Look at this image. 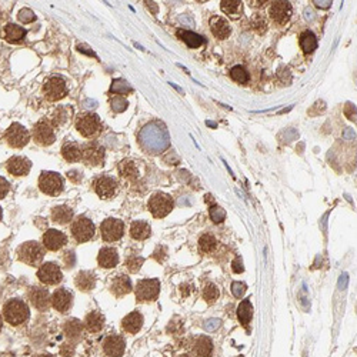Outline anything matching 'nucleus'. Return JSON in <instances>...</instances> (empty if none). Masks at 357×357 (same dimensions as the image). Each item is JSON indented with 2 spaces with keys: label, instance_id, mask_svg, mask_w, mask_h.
Returning <instances> with one entry per match:
<instances>
[{
  "label": "nucleus",
  "instance_id": "nucleus-1",
  "mask_svg": "<svg viewBox=\"0 0 357 357\" xmlns=\"http://www.w3.org/2000/svg\"><path fill=\"white\" fill-rule=\"evenodd\" d=\"M3 316L5 320L12 326H19L26 323L29 319V307L23 300L13 299L9 300L8 303L3 306Z\"/></svg>",
  "mask_w": 357,
  "mask_h": 357
},
{
  "label": "nucleus",
  "instance_id": "nucleus-2",
  "mask_svg": "<svg viewBox=\"0 0 357 357\" xmlns=\"http://www.w3.org/2000/svg\"><path fill=\"white\" fill-rule=\"evenodd\" d=\"M17 257L28 266H39L44 257V249L37 241H26L17 249Z\"/></svg>",
  "mask_w": 357,
  "mask_h": 357
},
{
  "label": "nucleus",
  "instance_id": "nucleus-3",
  "mask_svg": "<svg viewBox=\"0 0 357 357\" xmlns=\"http://www.w3.org/2000/svg\"><path fill=\"white\" fill-rule=\"evenodd\" d=\"M76 130L79 131L83 138H96L102 131L100 117L95 115V113H85V115H81L76 120Z\"/></svg>",
  "mask_w": 357,
  "mask_h": 357
},
{
  "label": "nucleus",
  "instance_id": "nucleus-4",
  "mask_svg": "<svg viewBox=\"0 0 357 357\" xmlns=\"http://www.w3.org/2000/svg\"><path fill=\"white\" fill-rule=\"evenodd\" d=\"M65 187L63 177L56 172H43L39 177V189L47 196H59Z\"/></svg>",
  "mask_w": 357,
  "mask_h": 357
},
{
  "label": "nucleus",
  "instance_id": "nucleus-5",
  "mask_svg": "<svg viewBox=\"0 0 357 357\" xmlns=\"http://www.w3.org/2000/svg\"><path fill=\"white\" fill-rule=\"evenodd\" d=\"M149 210L153 214V217L156 219H163L166 217L170 211L173 210L175 207V203H173V199L166 195V193H156L153 196L150 197L149 200Z\"/></svg>",
  "mask_w": 357,
  "mask_h": 357
},
{
  "label": "nucleus",
  "instance_id": "nucleus-6",
  "mask_svg": "<svg viewBox=\"0 0 357 357\" xmlns=\"http://www.w3.org/2000/svg\"><path fill=\"white\" fill-rule=\"evenodd\" d=\"M44 97L49 102H59L65 99L67 95V85L63 77L60 76H51L43 85Z\"/></svg>",
  "mask_w": 357,
  "mask_h": 357
},
{
  "label": "nucleus",
  "instance_id": "nucleus-7",
  "mask_svg": "<svg viewBox=\"0 0 357 357\" xmlns=\"http://www.w3.org/2000/svg\"><path fill=\"white\" fill-rule=\"evenodd\" d=\"M5 140L10 147L22 149L29 143L30 133L20 123H12L8 127V130L5 131Z\"/></svg>",
  "mask_w": 357,
  "mask_h": 357
},
{
  "label": "nucleus",
  "instance_id": "nucleus-8",
  "mask_svg": "<svg viewBox=\"0 0 357 357\" xmlns=\"http://www.w3.org/2000/svg\"><path fill=\"white\" fill-rule=\"evenodd\" d=\"M160 293V282L157 279H143L139 280L136 286L138 301H154Z\"/></svg>",
  "mask_w": 357,
  "mask_h": 357
},
{
  "label": "nucleus",
  "instance_id": "nucleus-9",
  "mask_svg": "<svg viewBox=\"0 0 357 357\" xmlns=\"http://www.w3.org/2000/svg\"><path fill=\"white\" fill-rule=\"evenodd\" d=\"M70 230H72V236L74 237V240L77 243H86L95 236L96 227L92 220L85 217V216H79L72 223Z\"/></svg>",
  "mask_w": 357,
  "mask_h": 357
},
{
  "label": "nucleus",
  "instance_id": "nucleus-10",
  "mask_svg": "<svg viewBox=\"0 0 357 357\" xmlns=\"http://www.w3.org/2000/svg\"><path fill=\"white\" fill-rule=\"evenodd\" d=\"M100 233L103 240L112 243V241L120 240L124 234V223L119 219H106L100 225Z\"/></svg>",
  "mask_w": 357,
  "mask_h": 357
},
{
  "label": "nucleus",
  "instance_id": "nucleus-11",
  "mask_svg": "<svg viewBox=\"0 0 357 357\" xmlns=\"http://www.w3.org/2000/svg\"><path fill=\"white\" fill-rule=\"evenodd\" d=\"M81 160L88 166H100L104 161V147L97 142H90L81 146Z\"/></svg>",
  "mask_w": 357,
  "mask_h": 357
},
{
  "label": "nucleus",
  "instance_id": "nucleus-12",
  "mask_svg": "<svg viewBox=\"0 0 357 357\" xmlns=\"http://www.w3.org/2000/svg\"><path fill=\"white\" fill-rule=\"evenodd\" d=\"M292 13L293 9L290 2H283V0H280V2H273L269 10L270 19L276 23L277 26H283V24H286V23L289 22L290 17H292Z\"/></svg>",
  "mask_w": 357,
  "mask_h": 357
},
{
  "label": "nucleus",
  "instance_id": "nucleus-13",
  "mask_svg": "<svg viewBox=\"0 0 357 357\" xmlns=\"http://www.w3.org/2000/svg\"><path fill=\"white\" fill-rule=\"evenodd\" d=\"M37 277L46 286H54V284H59L62 282L63 274H62V270H60V267H59L56 263L49 262L44 263V264H42L39 267Z\"/></svg>",
  "mask_w": 357,
  "mask_h": 357
},
{
  "label": "nucleus",
  "instance_id": "nucleus-14",
  "mask_svg": "<svg viewBox=\"0 0 357 357\" xmlns=\"http://www.w3.org/2000/svg\"><path fill=\"white\" fill-rule=\"evenodd\" d=\"M33 139L40 146H50L54 143L56 136L51 124L47 120H39L33 127Z\"/></svg>",
  "mask_w": 357,
  "mask_h": 357
},
{
  "label": "nucleus",
  "instance_id": "nucleus-15",
  "mask_svg": "<svg viewBox=\"0 0 357 357\" xmlns=\"http://www.w3.org/2000/svg\"><path fill=\"white\" fill-rule=\"evenodd\" d=\"M73 305V294L65 287L56 289V292L51 296V306L59 313H67Z\"/></svg>",
  "mask_w": 357,
  "mask_h": 357
},
{
  "label": "nucleus",
  "instance_id": "nucleus-16",
  "mask_svg": "<svg viewBox=\"0 0 357 357\" xmlns=\"http://www.w3.org/2000/svg\"><path fill=\"white\" fill-rule=\"evenodd\" d=\"M93 187L97 196L102 199H110L116 195L117 182L110 176H99L93 182Z\"/></svg>",
  "mask_w": 357,
  "mask_h": 357
},
{
  "label": "nucleus",
  "instance_id": "nucleus-17",
  "mask_svg": "<svg viewBox=\"0 0 357 357\" xmlns=\"http://www.w3.org/2000/svg\"><path fill=\"white\" fill-rule=\"evenodd\" d=\"M126 349L123 337L119 335H110L103 340V351L107 357H122Z\"/></svg>",
  "mask_w": 357,
  "mask_h": 357
},
{
  "label": "nucleus",
  "instance_id": "nucleus-18",
  "mask_svg": "<svg viewBox=\"0 0 357 357\" xmlns=\"http://www.w3.org/2000/svg\"><path fill=\"white\" fill-rule=\"evenodd\" d=\"M29 300L33 307H36L40 312H46L51 305L50 293L43 287H32L29 290Z\"/></svg>",
  "mask_w": 357,
  "mask_h": 357
},
{
  "label": "nucleus",
  "instance_id": "nucleus-19",
  "mask_svg": "<svg viewBox=\"0 0 357 357\" xmlns=\"http://www.w3.org/2000/svg\"><path fill=\"white\" fill-rule=\"evenodd\" d=\"M67 243V236L60 230L49 229L43 234V246L50 252H58Z\"/></svg>",
  "mask_w": 357,
  "mask_h": 357
},
{
  "label": "nucleus",
  "instance_id": "nucleus-20",
  "mask_svg": "<svg viewBox=\"0 0 357 357\" xmlns=\"http://www.w3.org/2000/svg\"><path fill=\"white\" fill-rule=\"evenodd\" d=\"M30 168H32V161L26 157H22V156H13L6 163V169H8L9 173L17 176V177L29 175Z\"/></svg>",
  "mask_w": 357,
  "mask_h": 357
},
{
  "label": "nucleus",
  "instance_id": "nucleus-21",
  "mask_svg": "<svg viewBox=\"0 0 357 357\" xmlns=\"http://www.w3.org/2000/svg\"><path fill=\"white\" fill-rule=\"evenodd\" d=\"M213 342L210 337L206 336H199L195 339V342L191 344V354L195 357H211L213 354Z\"/></svg>",
  "mask_w": 357,
  "mask_h": 357
},
{
  "label": "nucleus",
  "instance_id": "nucleus-22",
  "mask_svg": "<svg viewBox=\"0 0 357 357\" xmlns=\"http://www.w3.org/2000/svg\"><path fill=\"white\" fill-rule=\"evenodd\" d=\"M210 30L213 33V36L216 39H220V40H225L227 37L230 36L232 33V28L227 22L226 19L223 17H217V16H213L210 19Z\"/></svg>",
  "mask_w": 357,
  "mask_h": 357
},
{
  "label": "nucleus",
  "instance_id": "nucleus-23",
  "mask_svg": "<svg viewBox=\"0 0 357 357\" xmlns=\"http://www.w3.org/2000/svg\"><path fill=\"white\" fill-rule=\"evenodd\" d=\"M97 263H99V266L103 267V269H112V267L117 266V263H119V253H117L116 249H100L99 256H97Z\"/></svg>",
  "mask_w": 357,
  "mask_h": 357
},
{
  "label": "nucleus",
  "instance_id": "nucleus-24",
  "mask_svg": "<svg viewBox=\"0 0 357 357\" xmlns=\"http://www.w3.org/2000/svg\"><path fill=\"white\" fill-rule=\"evenodd\" d=\"M143 326V316L140 312H131L130 314H127L122 320V327L124 332L130 333V335H136L138 332H140V328Z\"/></svg>",
  "mask_w": 357,
  "mask_h": 357
},
{
  "label": "nucleus",
  "instance_id": "nucleus-25",
  "mask_svg": "<svg viewBox=\"0 0 357 357\" xmlns=\"http://www.w3.org/2000/svg\"><path fill=\"white\" fill-rule=\"evenodd\" d=\"M110 292L113 293L116 297H123L126 294H129L131 292L130 279L124 274L115 277V280L112 282V286H110Z\"/></svg>",
  "mask_w": 357,
  "mask_h": 357
},
{
  "label": "nucleus",
  "instance_id": "nucleus-26",
  "mask_svg": "<svg viewBox=\"0 0 357 357\" xmlns=\"http://www.w3.org/2000/svg\"><path fill=\"white\" fill-rule=\"evenodd\" d=\"M74 284L77 286V289L81 292H90L93 290L96 286V277L92 271H79L74 277Z\"/></svg>",
  "mask_w": 357,
  "mask_h": 357
},
{
  "label": "nucleus",
  "instance_id": "nucleus-27",
  "mask_svg": "<svg viewBox=\"0 0 357 357\" xmlns=\"http://www.w3.org/2000/svg\"><path fill=\"white\" fill-rule=\"evenodd\" d=\"M152 234V227L145 220H136L130 226V236L134 240H146Z\"/></svg>",
  "mask_w": 357,
  "mask_h": 357
},
{
  "label": "nucleus",
  "instance_id": "nucleus-28",
  "mask_svg": "<svg viewBox=\"0 0 357 357\" xmlns=\"http://www.w3.org/2000/svg\"><path fill=\"white\" fill-rule=\"evenodd\" d=\"M3 33H5V39H6L8 42H10V43H19V42H22L23 39L26 37V35H28L26 29H23L22 26L13 24V23L6 24Z\"/></svg>",
  "mask_w": 357,
  "mask_h": 357
},
{
  "label": "nucleus",
  "instance_id": "nucleus-29",
  "mask_svg": "<svg viewBox=\"0 0 357 357\" xmlns=\"http://www.w3.org/2000/svg\"><path fill=\"white\" fill-rule=\"evenodd\" d=\"M62 156L66 161H79L81 160V146L76 142H67L62 147Z\"/></svg>",
  "mask_w": 357,
  "mask_h": 357
},
{
  "label": "nucleus",
  "instance_id": "nucleus-30",
  "mask_svg": "<svg viewBox=\"0 0 357 357\" xmlns=\"http://www.w3.org/2000/svg\"><path fill=\"white\" fill-rule=\"evenodd\" d=\"M299 44L300 47H301V50H303V53L310 54V53H313V51L317 49V37L314 36L313 32L305 30L299 37Z\"/></svg>",
  "mask_w": 357,
  "mask_h": 357
},
{
  "label": "nucleus",
  "instance_id": "nucleus-31",
  "mask_svg": "<svg viewBox=\"0 0 357 357\" xmlns=\"http://www.w3.org/2000/svg\"><path fill=\"white\" fill-rule=\"evenodd\" d=\"M73 219V210L69 206H58L51 210V220L59 225H67Z\"/></svg>",
  "mask_w": 357,
  "mask_h": 357
},
{
  "label": "nucleus",
  "instance_id": "nucleus-32",
  "mask_svg": "<svg viewBox=\"0 0 357 357\" xmlns=\"http://www.w3.org/2000/svg\"><path fill=\"white\" fill-rule=\"evenodd\" d=\"M85 326L90 333H97L100 332L104 326V317L99 312H90L85 319Z\"/></svg>",
  "mask_w": 357,
  "mask_h": 357
},
{
  "label": "nucleus",
  "instance_id": "nucleus-33",
  "mask_svg": "<svg viewBox=\"0 0 357 357\" xmlns=\"http://www.w3.org/2000/svg\"><path fill=\"white\" fill-rule=\"evenodd\" d=\"M177 36H179L180 40H183L184 43L187 44L190 49H197L204 43L203 37L195 33V32H189V30H179Z\"/></svg>",
  "mask_w": 357,
  "mask_h": 357
},
{
  "label": "nucleus",
  "instance_id": "nucleus-34",
  "mask_svg": "<svg viewBox=\"0 0 357 357\" xmlns=\"http://www.w3.org/2000/svg\"><path fill=\"white\" fill-rule=\"evenodd\" d=\"M220 9L223 13L232 16V17H239V15H241V10H243V5H241V0H222L220 2Z\"/></svg>",
  "mask_w": 357,
  "mask_h": 357
},
{
  "label": "nucleus",
  "instance_id": "nucleus-35",
  "mask_svg": "<svg viewBox=\"0 0 357 357\" xmlns=\"http://www.w3.org/2000/svg\"><path fill=\"white\" fill-rule=\"evenodd\" d=\"M70 113L72 110L69 107H63V106L58 107L51 115V127H62L63 124L67 123L70 119Z\"/></svg>",
  "mask_w": 357,
  "mask_h": 357
},
{
  "label": "nucleus",
  "instance_id": "nucleus-36",
  "mask_svg": "<svg viewBox=\"0 0 357 357\" xmlns=\"http://www.w3.org/2000/svg\"><path fill=\"white\" fill-rule=\"evenodd\" d=\"M63 328H65V333L69 339L77 340V339H80L81 332H83V324L77 319H70V320L66 321Z\"/></svg>",
  "mask_w": 357,
  "mask_h": 357
},
{
  "label": "nucleus",
  "instance_id": "nucleus-37",
  "mask_svg": "<svg viewBox=\"0 0 357 357\" xmlns=\"http://www.w3.org/2000/svg\"><path fill=\"white\" fill-rule=\"evenodd\" d=\"M252 313H253V307L250 305V300H243L239 309H237V317H239V320H240V323L244 327H248V324L250 323Z\"/></svg>",
  "mask_w": 357,
  "mask_h": 357
},
{
  "label": "nucleus",
  "instance_id": "nucleus-38",
  "mask_svg": "<svg viewBox=\"0 0 357 357\" xmlns=\"http://www.w3.org/2000/svg\"><path fill=\"white\" fill-rule=\"evenodd\" d=\"M216 248H217V240L214 236L206 233L199 239V249L203 255H209L211 252H214Z\"/></svg>",
  "mask_w": 357,
  "mask_h": 357
},
{
  "label": "nucleus",
  "instance_id": "nucleus-39",
  "mask_svg": "<svg viewBox=\"0 0 357 357\" xmlns=\"http://www.w3.org/2000/svg\"><path fill=\"white\" fill-rule=\"evenodd\" d=\"M119 172L124 179H136L139 175V169L133 160H123L119 166Z\"/></svg>",
  "mask_w": 357,
  "mask_h": 357
},
{
  "label": "nucleus",
  "instance_id": "nucleus-40",
  "mask_svg": "<svg viewBox=\"0 0 357 357\" xmlns=\"http://www.w3.org/2000/svg\"><path fill=\"white\" fill-rule=\"evenodd\" d=\"M219 289L217 286L213 283H206V286L203 287V299L204 301H207L209 305L214 303L216 300L219 299Z\"/></svg>",
  "mask_w": 357,
  "mask_h": 357
},
{
  "label": "nucleus",
  "instance_id": "nucleus-41",
  "mask_svg": "<svg viewBox=\"0 0 357 357\" xmlns=\"http://www.w3.org/2000/svg\"><path fill=\"white\" fill-rule=\"evenodd\" d=\"M230 77H232V80L241 83V85H244V83H248L249 81V73L244 70V67H241V66H234V67H232V70H230Z\"/></svg>",
  "mask_w": 357,
  "mask_h": 357
},
{
  "label": "nucleus",
  "instance_id": "nucleus-42",
  "mask_svg": "<svg viewBox=\"0 0 357 357\" xmlns=\"http://www.w3.org/2000/svg\"><path fill=\"white\" fill-rule=\"evenodd\" d=\"M143 262H145L143 257H140V256H129L127 260H126V266H127L129 271H131V273H138L139 270H140V267H142Z\"/></svg>",
  "mask_w": 357,
  "mask_h": 357
},
{
  "label": "nucleus",
  "instance_id": "nucleus-43",
  "mask_svg": "<svg viewBox=\"0 0 357 357\" xmlns=\"http://www.w3.org/2000/svg\"><path fill=\"white\" fill-rule=\"evenodd\" d=\"M209 213H210V217L214 223H222L225 220V217H226V211L223 210L220 206H217V204H211L210 209H209Z\"/></svg>",
  "mask_w": 357,
  "mask_h": 357
},
{
  "label": "nucleus",
  "instance_id": "nucleus-44",
  "mask_svg": "<svg viewBox=\"0 0 357 357\" xmlns=\"http://www.w3.org/2000/svg\"><path fill=\"white\" fill-rule=\"evenodd\" d=\"M112 92H115L116 95H126V93H129V92H131V88L126 83V81L123 80H116L113 81V85H112Z\"/></svg>",
  "mask_w": 357,
  "mask_h": 357
},
{
  "label": "nucleus",
  "instance_id": "nucleus-45",
  "mask_svg": "<svg viewBox=\"0 0 357 357\" xmlns=\"http://www.w3.org/2000/svg\"><path fill=\"white\" fill-rule=\"evenodd\" d=\"M252 26H253V29L257 33H264L267 30V23H266V20H264V17L262 15L255 16V19L252 22Z\"/></svg>",
  "mask_w": 357,
  "mask_h": 357
},
{
  "label": "nucleus",
  "instance_id": "nucleus-46",
  "mask_svg": "<svg viewBox=\"0 0 357 357\" xmlns=\"http://www.w3.org/2000/svg\"><path fill=\"white\" fill-rule=\"evenodd\" d=\"M17 17H19V20L22 23H24V24H26V23H32L36 19V16H35V13H33L30 9H22V10L19 12V16H17Z\"/></svg>",
  "mask_w": 357,
  "mask_h": 357
},
{
  "label": "nucleus",
  "instance_id": "nucleus-47",
  "mask_svg": "<svg viewBox=\"0 0 357 357\" xmlns=\"http://www.w3.org/2000/svg\"><path fill=\"white\" fill-rule=\"evenodd\" d=\"M112 107H113L115 112H123V110H126V107H127V102H126V99L122 97V96H116V97L112 100Z\"/></svg>",
  "mask_w": 357,
  "mask_h": 357
},
{
  "label": "nucleus",
  "instance_id": "nucleus-48",
  "mask_svg": "<svg viewBox=\"0 0 357 357\" xmlns=\"http://www.w3.org/2000/svg\"><path fill=\"white\" fill-rule=\"evenodd\" d=\"M232 292H233L236 299H240L241 296L244 294V292H246V284L239 283V282H234V283L232 284Z\"/></svg>",
  "mask_w": 357,
  "mask_h": 357
},
{
  "label": "nucleus",
  "instance_id": "nucleus-49",
  "mask_svg": "<svg viewBox=\"0 0 357 357\" xmlns=\"http://www.w3.org/2000/svg\"><path fill=\"white\" fill-rule=\"evenodd\" d=\"M9 190H10V184L8 180L5 177H0V200L8 196Z\"/></svg>",
  "mask_w": 357,
  "mask_h": 357
},
{
  "label": "nucleus",
  "instance_id": "nucleus-50",
  "mask_svg": "<svg viewBox=\"0 0 357 357\" xmlns=\"http://www.w3.org/2000/svg\"><path fill=\"white\" fill-rule=\"evenodd\" d=\"M232 266H233L234 273H243V271H244V267H243V262H241L240 257H236V259H234V262L232 263Z\"/></svg>",
  "mask_w": 357,
  "mask_h": 357
},
{
  "label": "nucleus",
  "instance_id": "nucleus-51",
  "mask_svg": "<svg viewBox=\"0 0 357 357\" xmlns=\"http://www.w3.org/2000/svg\"><path fill=\"white\" fill-rule=\"evenodd\" d=\"M65 262L66 264H67V267H73V263H74L73 252H67V253H65Z\"/></svg>",
  "mask_w": 357,
  "mask_h": 357
},
{
  "label": "nucleus",
  "instance_id": "nucleus-52",
  "mask_svg": "<svg viewBox=\"0 0 357 357\" xmlns=\"http://www.w3.org/2000/svg\"><path fill=\"white\" fill-rule=\"evenodd\" d=\"M2 327H3V317H2V314H0V332H2Z\"/></svg>",
  "mask_w": 357,
  "mask_h": 357
},
{
  "label": "nucleus",
  "instance_id": "nucleus-53",
  "mask_svg": "<svg viewBox=\"0 0 357 357\" xmlns=\"http://www.w3.org/2000/svg\"><path fill=\"white\" fill-rule=\"evenodd\" d=\"M36 357H53V356H50V354H40V356H36Z\"/></svg>",
  "mask_w": 357,
  "mask_h": 357
},
{
  "label": "nucleus",
  "instance_id": "nucleus-54",
  "mask_svg": "<svg viewBox=\"0 0 357 357\" xmlns=\"http://www.w3.org/2000/svg\"><path fill=\"white\" fill-rule=\"evenodd\" d=\"M2 216H3V211H2V207H0V220H2Z\"/></svg>",
  "mask_w": 357,
  "mask_h": 357
},
{
  "label": "nucleus",
  "instance_id": "nucleus-55",
  "mask_svg": "<svg viewBox=\"0 0 357 357\" xmlns=\"http://www.w3.org/2000/svg\"><path fill=\"white\" fill-rule=\"evenodd\" d=\"M179 357H191V356H189V354H182V356H179Z\"/></svg>",
  "mask_w": 357,
  "mask_h": 357
}]
</instances>
